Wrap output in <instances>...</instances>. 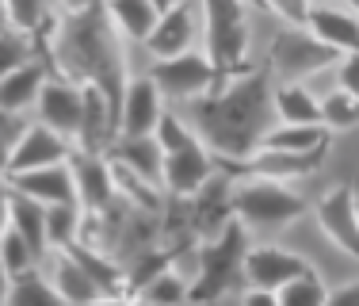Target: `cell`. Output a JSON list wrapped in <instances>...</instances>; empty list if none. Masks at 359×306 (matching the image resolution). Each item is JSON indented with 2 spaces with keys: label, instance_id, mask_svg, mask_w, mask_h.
<instances>
[{
  "label": "cell",
  "instance_id": "cell-40",
  "mask_svg": "<svg viewBox=\"0 0 359 306\" xmlns=\"http://www.w3.org/2000/svg\"><path fill=\"white\" fill-rule=\"evenodd\" d=\"M329 306H359V284H344L329 291Z\"/></svg>",
  "mask_w": 359,
  "mask_h": 306
},
{
  "label": "cell",
  "instance_id": "cell-17",
  "mask_svg": "<svg viewBox=\"0 0 359 306\" xmlns=\"http://www.w3.org/2000/svg\"><path fill=\"white\" fill-rule=\"evenodd\" d=\"M306 31L329 46L337 58L344 54H359V15L344 12V8H329V4H313L310 20H306Z\"/></svg>",
  "mask_w": 359,
  "mask_h": 306
},
{
  "label": "cell",
  "instance_id": "cell-14",
  "mask_svg": "<svg viewBox=\"0 0 359 306\" xmlns=\"http://www.w3.org/2000/svg\"><path fill=\"white\" fill-rule=\"evenodd\" d=\"M199 31H203V23H199V15H195V4L180 0L172 12H165V15L157 20V27H153V35H149V42H145V50L153 54V62H168V58L191 54Z\"/></svg>",
  "mask_w": 359,
  "mask_h": 306
},
{
  "label": "cell",
  "instance_id": "cell-42",
  "mask_svg": "<svg viewBox=\"0 0 359 306\" xmlns=\"http://www.w3.org/2000/svg\"><path fill=\"white\" fill-rule=\"evenodd\" d=\"M57 4H62L65 15H81V12H88V8H96L100 0H57Z\"/></svg>",
  "mask_w": 359,
  "mask_h": 306
},
{
  "label": "cell",
  "instance_id": "cell-15",
  "mask_svg": "<svg viewBox=\"0 0 359 306\" xmlns=\"http://www.w3.org/2000/svg\"><path fill=\"white\" fill-rule=\"evenodd\" d=\"M8 184H12V192L39 199L42 207L81 203V195H76L73 165H50V168H35V173H15V176H8Z\"/></svg>",
  "mask_w": 359,
  "mask_h": 306
},
{
  "label": "cell",
  "instance_id": "cell-18",
  "mask_svg": "<svg viewBox=\"0 0 359 306\" xmlns=\"http://www.w3.org/2000/svg\"><path fill=\"white\" fill-rule=\"evenodd\" d=\"M73 176H76V195H81L84 211H104L115 195V173H111V157L104 153H73Z\"/></svg>",
  "mask_w": 359,
  "mask_h": 306
},
{
  "label": "cell",
  "instance_id": "cell-49",
  "mask_svg": "<svg viewBox=\"0 0 359 306\" xmlns=\"http://www.w3.org/2000/svg\"><path fill=\"white\" fill-rule=\"evenodd\" d=\"M8 126H12V115H4V112H0V131L8 134Z\"/></svg>",
  "mask_w": 359,
  "mask_h": 306
},
{
  "label": "cell",
  "instance_id": "cell-50",
  "mask_svg": "<svg viewBox=\"0 0 359 306\" xmlns=\"http://www.w3.org/2000/svg\"><path fill=\"white\" fill-rule=\"evenodd\" d=\"M348 8H352V12L359 15V0H348Z\"/></svg>",
  "mask_w": 359,
  "mask_h": 306
},
{
  "label": "cell",
  "instance_id": "cell-38",
  "mask_svg": "<svg viewBox=\"0 0 359 306\" xmlns=\"http://www.w3.org/2000/svg\"><path fill=\"white\" fill-rule=\"evenodd\" d=\"M332 76H337V88L352 92V96L359 100V54L337 58V65H332Z\"/></svg>",
  "mask_w": 359,
  "mask_h": 306
},
{
  "label": "cell",
  "instance_id": "cell-30",
  "mask_svg": "<svg viewBox=\"0 0 359 306\" xmlns=\"http://www.w3.org/2000/svg\"><path fill=\"white\" fill-rule=\"evenodd\" d=\"M321 123L325 131H352V126H359V100L352 96V92L344 88H332L321 96Z\"/></svg>",
  "mask_w": 359,
  "mask_h": 306
},
{
  "label": "cell",
  "instance_id": "cell-7",
  "mask_svg": "<svg viewBox=\"0 0 359 306\" xmlns=\"http://www.w3.org/2000/svg\"><path fill=\"white\" fill-rule=\"evenodd\" d=\"M325 153H283V149H256L241 161H218V168L226 176L237 180H276V184H290L302 176L318 173Z\"/></svg>",
  "mask_w": 359,
  "mask_h": 306
},
{
  "label": "cell",
  "instance_id": "cell-43",
  "mask_svg": "<svg viewBox=\"0 0 359 306\" xmlns=\"http://www.w3.org/2000/svg\"><path fill=\"white\" fill-rule=\"evenodd\" d=\"M8 295H12V272H8L4 260H0V306H8Z\"/></svg>",
  "mask_w": 359,
  "mask_h": 306
},
{
  "label": "cell",
  "instance_id": "cell-46",
  "mask_svg": "<svg viewBox=\"0 0 359 306\" xmlns=\"http://www.w3.org/2000/svg\"><path fill=\"white\" fill-rule=\"evenodd\" d=\"M149 4H153V8H157V12H161V15H165V12H172V8L180 4V0H149Z\"/></svg>",
  "mask_w": 359,
  "mask_h": 306
},
{
  "label": "cell",
  "instance_id": "cell-37",
  "mask_svg": "<svg viewBox=\"0 0 359 306\" xmlns=\"http://www.w3.org/2000/svg\"><path fill=\"white\" fill-rule=\"evenodd\" d=\"M264 4H268V12H271V15H279V20L287 23V27H306L313 0H264Z\"/></svg>",
  "mask_w": 359,
  "mask_h": 306
},
{
  "label": "cell",
  "instance_id": "cell-28",
  "mask_svg": "<svg viewBox=\"0 0 359 306\" xmlns=\"http://www.w3.org/2000/svg\"><path fill=\"white\" fill-rule=\"evenodd\" d=\"M187 295H191V284H187L180 272L165 268V272H157V276L145 279L138 299L153 302V306H180V302H187Z\"/></svg>",
  "mask_w": 359,
  "mask_h": 306
},
{
  "label": "cell",
  "instance_id": "cell-24",
  "mask_svg": "<svg viewBox=\"0 0 359 306\" xmlns=\"http://www.w3.org/2000/svg\"><path fill=\"white\" fill-rule=\"evenodd\" d=\"M12 230L35 249V257H50V234H46V207L31 195L12 192Z\"/></svg>",
  "mask_w": 359,
  "mask_h": 306
},
{
  "label": "cell",
  "instance_id": "cell-19",
  "mask_svg": "<svg viewBox=\"0 0 359 306\" xmlns=\"http://www.w3.org/2000/svg\"><path fill=\"white\" fill-rule=\"evenodd\" d=\"M46 81H50V69L42 62H27L15 73H8L0 81V112L15 119L23 112H31V107H39V96L46 88Z\"/></svg>",
  "mask_w": 359,
  "mask_h": 306
},
{
  "label": "cell",
  "instance_id": "cell-45",
  "mask_svg": "<svg viewBox=\"0 0 359 306\" xmlns=\"http://www.w3.org/2000/svg\"><path fill=\"white\" fill-rule=\"evenodd\" d=\"M8 157H12V146H8V134L0 131V176H4V168H8Z\"/></svg>",
  "mask_w": 359,
  "mask_h": 306
},
{
  "label": "cell",
  "instance_id": "cell-31",
  "mask_svg": "<svg viewBox=\"0 0 359 306\" xmlns=\"http://www.w3.org/2000/svg\"><path fill=\"white\" fill-rule=\"evenodd\" d=\"M153 138H157V146L165 149V157H168V153H184V149H191V146H199V142H203L199 134H195V126L187 123L184 115H176V112L161 115Z\"/></svg>",
  "mask_w": 359,
  "mask_h": 306
},
{
  "label": "cell",
  "instance_id": "cell-33",
  "mask_svg": "<svg viewBox=\"0 0 359 306\" xmlns=\"http://www.w3.org/2000/svg\"><path fill=\"white\" fill-rule=\"evenodd\" d=\"M279 295V306H329V287L321 284L318 272H306L294 284H287Z\"/></svg>",
  "mask_w": 359,
  "mask_h": 306
},
{
  "label": "cell",
  "instance_id": "cell-25",
  "mask_svg": "<svg viewBox=\"0 0 359 306\" xmlns=\"http://www.w3.org/2000/svg\"><path fill=\"white\" fill-rule=\"evenodd\" d=\"M264 149H283V153H325L329 146V131L321 123L298 126V123H276L260 142Z\"/></svg>",
  "mask_w": 359,
  "mask_h": 306
},
{
  "label": "cell",
  "instance_id": "cell-13",
  "mask_svg": "<svg viewBox=\"0 0 359 306\" xmlns=\"http://www.w3.org/2000/svg\"><path fill=\"white\" fill-rule=\"evenodd\" d=\"M39 123L65 134L76 146L81 142V126H84V88L73 81H62V76H50L39 96Z\"/></svg>",
  "mask_w": 359,
  "mask_h": 306
},
{
  "label": "cell",
  "instance_id": "cell-41",
  "mask_svg": "<svg viewBox=\"0 0 359 306\" xmlns=\"http://www.w3.org/2000/svg\"><path fill=\"white\" fill-rule=\"evenodd\" d=\"M241 306H279V295L276 291H256V287H245Z\"/></svg>",
  "mask_w": 359,
  "mask_h": 306
},
{
  "label": "cell",
  "instance_id": "cell-36",
  "mask_svg": "<svg viewBox=\"0 0 359 306\" xmlns=\"http://www.w3.org/2000/svg\"><path fill=\"white\" fill-rule=\"evenodd\" d=\"M8 4V20L15 31H27L35 35L42 23L50 20V0H4Z\"/></svg>",
  "mask_w": 359,
  "mask_h": 306
},
{
  "label": "cell",
  "instance_id": "cell-16",
  "mask_svg": "<svg viewBox=\"0 0 359 306\" xmlns=\"http://www.w3.org/2000/svg\"><path fill=\"white\" fill-rule=\"evenodd\" d=\"M215 173H222L218 157L203 146V142L191 149H184V153H168L165 157V188L172 195H199Z\"/></svg>",
  "mask_w": 359,
  "mask_h": 306
},
{
  "label": "cell",
  "instance_id": "cell-32",
  "mask_svg": "<svg viewBox=\"0 0 359 306\" xmlns=\"http://www.w3.org/2000/svg\"><path fill=\"white\" fill-rule=\"evenodd\" d=\"M81 203H65V207H46V234H50V249H65L76 241L81 230Z\"/></svg>",
  "mask_w": 359,
  "mask_h": 306
},
{
  "label": "cell",
  "instance_id": "cell-23",
  "mask_svg": "<svg viewBox=\"0 0 359 306\" xmlns=\"http://www.w3.org/2000/svg\"><path fill=\"white\" fill-rule=\"evenodd\" d=\"M107 15L115 23L118 39L123 42H149L153 27H157L161 12L149 4V0H107Z\"/></svg>",
  "mask_w": 359,
  "mask_h": 306
},
{
  "label": "cell",
  "instance_id": "cell-47",
  "mask_svg": "<svg viewBox=\"0 0 359 306\" xmlns=\"http://www.w3.org/2000/svg\"><path fill=\"white\" fill-rule=\"evenodd\" d=\"M8 27H12V20H8V4L0 0V31H8Z\"/></svg>",
  "mask_w": 359,
  "mask_h": 306
},
{
  "label": "cell",
  "instance_id": "cell-39",
  "mask_svg": "<svg viewBox=\"0 0 359 306\" xmlns=\"http://www.w3.org/2000/svg\"><path fill=\"white\" fill-rule=\"evenodd\" d=\"M12 226V184L8 176H0V234Z\"/></svg>",
  "mask_w": 359,
  "mask_h": 306
},
{
  "label": "cell",
  "instance_id": "cell-8",
  "mask_svg": "<svg viewBox=\"0 0 359 306\" xmlns=\"http://www.w3.org/2000/svg\"><path fill=\"white\" fill-rule=\"evenodd\" d=\"M271 65L283 73V81H302L306 84L321 69L337 65V54H332L329 46H321L306 27H290V31H279V39L271 42Z\"/></svg>",
  "mask_w": 359,
  "mask_h": 306
},
{
  "label": "cell",
  "instance_id": "cell-34",
  "mask_svg": "<svg viewBox=\"0 0 359 306\" xmlns=\"http://www.w3.org/2000/svg\"><path fill=\"white\" fill-rule=\"evenodd\" d=\"M0 260H4V268L12 272V279H15V276H23V272H35L39 257H35V249H31L23 237L8 226L4 234H0Z\"/></svg>",
  "mask_w": 359,
  "mask_h": 306
},
{
  "label": "cell",
  "instance_id": "cell-44",
  "mask_svg": "<svg viewBox=\"0 0 359 306\" xmlns=\"http://www.w3.org/2000/svg\"><path fill=\"white\" fill-rule=\"evenodd\" d=\"M100 306H153L145 299H118V295H111V299H100Z\"/></svg>",
  "mask_w": 359,
  "mask_h": 306
},
{
  "label": "cell",
  "instance_id": "cell-5",
  "mask_svg": "<svg viewBox=\"0 0 359 306\" xmlns=\"http://www.w3.org/2000/svg\"><path fill=\"white\" fill-rule=\"evenodd\" d=\"M229 211H233V218L241 226L279 230L302 215L306 199L276 180H237L233 195H229Z\"/></svg>",
  "mask_w": 359,
  "mask_h": 306
},
{
  "label": "cell",
  "instance_id": "cell-2",
  "mask_svg": "<svg viewBox=\"0 0 359 306\" xmlns=\"http://www.w3.org/2000/svg\"><path fill=\"white\" fill-rule=\"evenodd\" d=\"M271 65H260V69H245L237 73L233 81L215 84L207 96L191 100L187 112H191V126L203 138V146L215 153L218 161H241L249 153L260 149L264 134L271 131V119H276V107H271Z\"/></svg>",
  "mask_w": 359,
  "mask_h": 306
},
{
  "label": "cell",
  "instance_id": "cell-6",
  "mask_svg": "<svg viewBox=\"0 0 359 306\" xmlns=\"http://www.w3.org/2000/svg\"><path fill=\"white\" fill-rule=\"evenodd\" d=\"M153 84L161 88L165 100H180V104H191V100L207 96L218 84V73L210 65V58L203 50H191V54L168 58V62H153Z\"/></svg>",
  "mask_w": 359,
  "mask_h": 306
},
{
  "label": "cell",
  "instance_id": "cell-12",
  "mask_svg": "<svg viewBox=\"0 0 359 306\" xmlns=\"http://www.w3.org/2000/svg\"><path fill=\"white\" fill-rule=\"evenodd\" d=\"M165 115V96L153 84V76H130L118 107V138H149Z\"/></svg>",
  "mask_w": 359,
  "mask_h": 306
},
{
  "label": "cell",
  "instance_id": "cell-21",
  "mask_svg": "<svg viewBox=\"0 0 359 306\" xmlns=\"http://www.w3.org/2000/svg\"><path fill=\"white\" fill-rule=\"evenodd\" d=\"M50 284L57 287V295H62L69 306H96L100 299H107L104 287H100L88 272L76 265L65 249L54 253V272H50Z\"/></svg>",
  "mask_w": 359,
  "mask_h": 306
},
{
  "label": "cell",
  "instance_id": "cell-9",
  "mask_svg": "<svg viewBox=\"0 0 359 306\" xmlns=\"http://www.w3.org/2000/svg\"><path fill=\"white\" fill-rule=\"evenodd\" d=\"M76 146L65 134L50 131L46 123H31L20 138L12 142V157H8L4 176L15 173H35V168H50V165H69Z\"/></svg>",
  "mask_w": 359,
  "mask_h": 306
},
{
  "label": "cell",
  "instance_id": "cell-48",
  "mask_svg": "<svg viewBox=\"0 0 359 306\" xmlns=\"http://www.w3.org/2000/svg\"><path fill=\"white\" fill-rule=\"evenodd\" d=\"M245 4L256 8V12H268V4H264V0H245Z\"/></svg>",
  "mask_w": 359,
  "mask_h": 306
},
{
  "label": "cell",
  "instance_id": "cell-22",
  "mask_svg": "<svg viewBox=\"0 0 359 306\" xmlns=\"http://www.w3.org/2000/svg\"><path fill=\"white\" fill-rule=\"evenodd\" d=\"M271 107H276L279 123H298V126L321 123V96L302 81H283L279 84V88L271 92Z\"/></svg>",
  "mask_w": 359,
  "mask_h": 306
},
{
  "label": "cell",
  "instance_id": "cell-20",
  "mask_svg": "<svg viewBox=\"0 0 359 306\" xmlns=\"http://www.w3.org/2000/svg\"><path fill=\"white\" fill-rule=\"evenodd\" d=\"M107 157L118 161V165H126L130 173H138L142 180L165 188V149L157 146L153 134H149V138H115Z\"/></svg>",
  "mask_w": 359,
  "mask_h": 306
},
{
  "label": "cell",
  "instance_id": "cell-10",
  "mask_svg": "<svg viewBox=\"0 0 359 306\" xmlns=\"http://www.w3.org/2000/svg\"><path fill=\"white\" fill-rule=\"evenodd\" d=\"M318 226L340 253L359 260V199H355L352 184H337V188H329L321 195Z\"/></svg>",
  "mask_w": 359,
  "mask_h": 306
},
{
  "label": "cell",
  "instance_id": "cell-11",
  "mask_svg": "<svg viewBox=\"0 0 359 306\" xmlns=\"http://www.w3.org/2000/svg\"><path fill=\"white\" fill-rule=\"evenodd\" d=\"M310 260L298 257L290 249H279V245H256L245 257V287H256V291H283L287 284H294L298 276H306Z\"/></svg>",
  "mask_w": 359,
  "mask_h": 306
},
{
  "label": "cell",
  "instance_id": "cell-27",
  "mask_svg": "<svg viewBox=\"0 0 359 306\" xmlns=\"http://www.w3.org/2000/svg\"><path fill=\"white\" fill-rule=\"evenodd\" d=\"M8 306H69L57 295V287L50 279H42L39 272H23V276L12 279V295H8Z\"/></svg>",
  "mask_w": 359,
  "mask_h": 306
},
{
  "label": "cell",
  "instance_id": "cell-4",
  "mask_svg": "<svg viewBox=\"0 0 359 306\" xmlns=\"http://www.w3.org/2000/svg\"><path fill=\"white\" fill-rule=\"evenodd\" d=\"M245 257H249V237L237 218H226L218 226V234L199 249V276L191 284L187 302L210 306L218 302L226 291H233L237 284H245Z\"/></svg>",
  "mask_w": 359,
  "mask_h": 306
},
{
  "label": "cell",
  "instance_id": "cell-1",
  "mask_svg": "<svg viewBox=\"0 0 359 306\" xmlns=\"http://www.w3.org/2000/svg\"><path fill=\"white\" fill-rule=\"evenodd\" d=\"M35 46L39 62H46L50 76L73 81L81 88H100L115 104V112L123 107V92L130 84L123 54L126 42L118 39L107 15V0H100L96 8L81 15H62V20L50 15L35 31Z\"/></svg>",
  "mask_w": 359,
  "mask_h": 306
},
{
  "label": "cell",
  "instance_id": "cell-26",
  "mask_svg": "<svg viewBox=\"0 0 359 306\" xmlns=\"http://www.w3.org/2000/svg\"><path fill=\"white\" fill-rule=\"evenodd\" d=\"M65 253L81 265L84 272H88L92 279H96L100 287H104V295L111 299V295H118L123 291V272H118L111 260H104V253H96V249H88L84 241H73V245H65Z\"/></svg>",
  "mask_w": 359,
  "mask_h": 306
},
{
  "label": "cell",
  "instance_id": "cell-35",
  "mask_svg": "<svg viewBox=\"0 0 359 306\" xmlns=\"http://www.w3.org/2000/svg\"><path fill=\"white\" fill-rule=\"evenodd\" d=\"M111 173H115V192H126L138 207H157L161 199V188L149 180H142L138 173H130L126 165H118V161H111Z\"/></svg>",
  "mask_w": 359,
  "mask_h": 306
},
{
  "label": "cell",
  "instance_id": "cell-3",
  "mask_svg": "<svg viewBox=\"0 0 359 306\" xmlns=\"http://www.w3.org/2000/svg\"><path fill=\"white\" fill-rule=\"evenodd\" d=\"M203 8V54L210 58L218 84L249 69V4L245 0H199Z\"/></svg>",
  "mask_w": 359,
  "mask_h": 306
},
{
  "label": "cell",
  "instance_id": "cell-29",
  "mask_svg": "<svg viewBox=\"0 0 359 306\" xmlns=\"http://www.w3.org/2000/svg\"><path fill=\"white\" fill-rule=\"evenodd\" d=\"M27 62H39V46H35V35H27V31H0V81H4L8 73H15L20 65Z\"/></svg>",
  "mask_w": 359,
  "mask_h": 306
}]
</instances>
